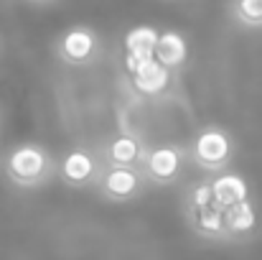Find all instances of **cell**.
Returning <instances> with one entry per match:
<instances>
[{
	"mask_svg": "<svg viewBox=\"0 0 262 260\" xmlns=\"http://www.w3.org/2000/svg\"><path fill=\"white\" fill-rule=\"evenodd\" d=\"M5 173L20 186H36L51 176V158L38 146H20L5 158Z\"/></svg>",
	"mask_w": 262,
	"mask_h": 260,
	"instance_id": "obj_1",
	"label": "cell"
},
{
	"mask_svg": "<svg viewBox=\"0 0 262 260\" xmlns=\"http://www.w3.org/2000/svg\"><path fill=\"white\" fill-rule=\"evenodd\" d=\"M191 156L193 161L206 169V171H219L222 166L229 164L232 158V141L227 138V133L216 130V128H209L204 133H199V138L193 141V148H191Z\"/></svg>",
	"mask_w": 262,
	"mask_h": 260,
	"instance_id": "obj_2",
	"label": "cell"
},
{
	"mask_svg": "<svg viewBox=\"0 0 262 260\" xmlns=\"http://www.w3.org/2000/svg\"><path fill=\"white\" fill-rule=\"evenodd\" d=\"M130 77H133V87H135L140 94H158V92H163V89L168 87V82H171L168 67H166L163 62H158L156 56L143 59V62L130 72Z\"/></svg>",
	"mask_w": 262,
	"mask_h": 260,
	"instance_id": "obj_3",
	"label": "cell"
},
{
	"mask_svg": "<svg viewBox=\"0 0 262 260\" xmlns=\"http://www.w3.org/2000/svg\"><path fill=\"white\" fill-rule=\"evenodd\" d=\"M158 36H161V33H158L156 28H150V26H138V28H133V31L125 36V51H127V56H125V69H127V72H133L143 59L156 56Z\"/></svg>",
	"mask_w": 262,
	"mask_h": 260,
	"instance_id": "obj_4",
	"label": "cell"
},
{
	"mask_svg": "<svg viewBox=\"0 0 262 260\" xmlns=\"http://www.w3.org/2000/svg\"><path fill=\"white\" fill-rule=\"evenodd\" d=\"M102 191L104 196L117 202L133 199L140 191V176L133 171V166H112L102 176Z\"/></svg>",
	"mask_w": 262,
	"mask_h": 260,
	"instance_id": "obj_5",
	"label": "cell"
},
{
	"mask_svg": "<svg viewBox=\"0 0 262 260\" xmlns=\"http://www.w3.org/2000/svg\"><path fill=\"white\" fill-rule=\"evenodd\" d=\"M94 51H97V38L89 28H72L59 44V54L69 64H87L94 56Z\"/></svg>",
	"mask_w": 262,
	"mask_h": 260,
	"instance_id": "obj_6",
	"label": "cell"
},
{
	"mask_svg": "<svg viewBox=\"0 0 262 260\" xmlns=\"http://www.w3.org/2000/svg\"><path fill=\"white\" fill-rule=\"evenodd\" d=\"M191 225L206 235V237H224L227 235V219H224V207L219 202L211 204H193L191 207Z\"/></svg>",
	"mask_w": 262,
	"mask_h": 260,
	"instance_id": "obj_7",
	"label": "cell"
},
{
	"mask_svg": "<svg viewBox=\"0 0 262 260\" xmlns=\"http://www.w3.org/2000/svg\"><path fill=\"white\" fill-rule=\"evenodd\" d=\"M181 171V153L176 148H156L145 156V173L153 178V181H173Z\"/></svg>",
	"mask_w": 262,
	"mask_h": 260,
	"instance_id": "obj_8",
	"label": "cell"
},
{
	"mask_svg": "<svg viewBox=\"0 0 262 260\" xmlns=\"http://www.w3.org/2000/svg\"><path fill=\"white\" fill-rule=\"evenodd\" d=\"M143 158V146L133 135H117L107 146V161L112 166H135Z\"/></svg>",
	"mask_w": 262,
	"mask_h": 260,
	"instance_id": "obj_9",
	"label": "cell"
},
{
	"mask_svg": "<svg viewBox=\"0 0 262 260\" xmlns=\"http://www.w3.org/2000/svg\"><path fill=\"white\" fill-rule=\"evenodd\" d=\"M224 219H227V235H247V232H252L255 225H257L255 207H252L247 199L224 207Z\"/></svg>",
	"mask_w": 262,
	"mask_h": 260,
	"instance_id": "obj_10",
	"label": "cell"
},
{
	"mask_svg": "<svg viewBox=\"0 0 262 260\" xmlns=\"http://www.w3.org/2000/svg\"><path fill=\"white\" fill-rule=\"evenodd\" d=\"M64 178L69 184H89L97 173V166H94V158L89 156L87 151H72L67 158H64Z\"/></svg>",
	"mask_w": 262,
	"mask_h": 260,
	"instance_id": "obj_11",
	"label": "cell"
},
{
	"mask_svg": "<svg viewBox=\"0 0 262 260\" xmlns=\"http://www.w3.org/2000/svg\"><path fill=\"white\" fill-rule=\"evenodd\" d=\"M156 59L163 62L168 69L183 64V59H186V41H183V36L176 33V31L161 33L158 44H156Z\"/></svg>",
	"mask_w": 262,
	"mask_h": 260,
	"instance_id": "obj_12",
	"label": "cell"
},
{
	"mask_svg": "<svg viewBox=\"0 0 262 260\" xmlns=\"http://www.w3.org/2000/svg\"><path fill=\"white\" fill-rule=\"evenodd\" d=\"M214 194H216V202L222 207H229L234 202L247 199V184L237 173H224V176H219L214 181Z\"/></svg>",
	"mask_w": 262,
	"mask_h": 260,
	"instance_id": "obj_13",
	"label": "cell"
},
{
	"mask_svg": "<svg viewBox=\"0 0 262 260\" xmlns=\"http://www.w3.org/2000/svg\"><path fill=\"white\" fill-rule=\"evenodd\" d=\"M234 13L245 26H262V0H237Z\"/></svg>",
	"mask_w": 262,
	"mask_h": 260,
	"instance_id": "obj_14",
	"label": "cell"
},
{
	"mask_svg": "<svg viewBox=\"0 0 262 260\" xmlns=\"http://www.w3.org/2000/svg\"><path fill=\"white\" fill-rule=\"evenodd\" d=\"M191 202H193V204H211V202H216L214 184H199V186L191 191Z\"/></svg>",
	"mask_w": 262,
	"mask_h": 260,
	"instance_id": "obj_15",
	"label": "cell"
}]
</instances>
